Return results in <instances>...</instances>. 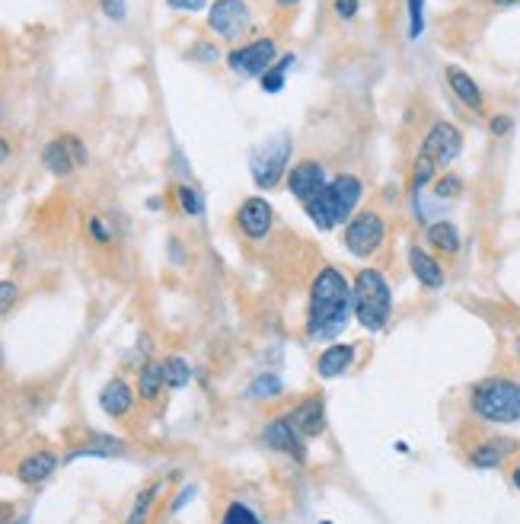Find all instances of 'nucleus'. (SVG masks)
Instances as JSON below:
<instances>
[{
  "instance_id": "nucleus-1",
  "label": "nucleus",
  "mask_w": 520,
  "mask_h": 524,
  "mask_svg": "<svg viewBox=\"0 0 520 524\" xmlns=\"http://www.w3.org/2000/svg\"><path fill=\"white\" fill-rule=\"evenodd\" d=\"M355 317L352 304V282L338 266H323L316 269V276L310 278V295H306V320L304 333L310 342H325L348 329Z\"/></svg>"
},
{
  "instance_id": "nucleus-36",
  "label": "nucleus",
  "mask_w": 520,
  "mask_h": 524,
  "mask_svg": "<svg viewBox=\"0 0 520 524\" xmlns=\"http://www.w3.org/2000/svg\"><path fill=\"white\" fill-rule=\"evenodd\" d=\"M189 55H192V58H195V61H202V65H211V61L221 58V52H217L215 42H195Z\"/></svg>"
},
{
  "instance_id": "nucleus-44",
  "label": "nucleus",
  "mask_w": 520,
  "mask_h": 524,
  "mask_svg": "<svg viewBox=\"0 0 520 524\" xmlns=\"http://www.w3.org/2000/svg\"><path fill=\"white\" fill-rule=\"evenodd\" d=\"M147 208H154V211H160V208H163V198H160V196H154V198H147Z\"/></svg>"
},
{
  "instance_id": "nucleus-24",
  "label": "nucleus",
  "mask_w": 520,
  "mask_h": 524,
  "mask_svg": "<svg viewBox=\"0 0 520 524\" xmlns=\"http://www.w3.org/2000/svg\"><path fill=\"white\" fill-rule=\"evenodd\" d=\"M294 65H297V55H294V52L278 55V61H275V65L268 67V71L259 77L262 93H281V90H285V84H287V71H291Z\"/></svg>"
},
{
  "instance_id": "nucleus-10",
  "label": "nucleus",
  "mask_w": 520,
  "mask_h": 524,
  "mask_svg": "<svg viewBox=\"0 0 520 524\" xmlns=\"http://www.w3.org/2000/svg\"><path fill=\"white\" fill-rule=\"evenodd\" d=\"M272 227H275V208L268 198L262 196H249L240 202L236 208V230H240L246 240L253 243H265L272 237Z\"/></svg>"
},
{
  "instance_id": "nucleus-47",
  "label": "nucleus",
  "mask_w": 520,
  "mask_h": 524,
  "mask_svg": "<svg viewBox=\"0 0 520 524\" xmlns=\"http://www.w3.org/2000/svg\"><path fill=\"white\" fill-rule=\"evenodd\" d=\"M10 524H29V521H26V518H20V521H10Z\"/></svg>"
},
{
  "instance_id": "nucleus-6",
  "label": "nucleus",
  "mask_w": 520,
  "mask_h": 524,
  "mask_svg": "<svg viewBox=\"0 0 520 524\" xmlns=\"http://www.w3.org/2000/svg\"><path fill=\"white\" fill-rule=\"evenodd\" d=\"M291 154H294V141L287 135H275L265 145H259L253 154H249V173H253V183L259 189H275L281 179L291 170Z\"/></svg>"
},
{
  "instance_id": "nucleus-29",
  "label": "nucleus",
  "mask_w": 520,
  "mask_h": 524,
  "mask_svg": "<svg viewBox=\"0 0 520 524\" xmlns=\"http://www.w3.org/2000/svg\"><path fill=\"white\" fill-rule=\"evenodd\" d=\"M176 202H179V211L189 217H202L205 215V196L189 183H179L176 186Z\"/></svg>"
},
{
  "instance_id": "nucleus-35",
  "label": "nucleus",
  "mask_w": 520,
  "mask_h": 524,
  "mask_svg": "<svg viewBox=\"0 0 520 524\" xmlns=\"http://www.w3.org/2000/svg\"><path fill=\"white\" fill-rule=\"evenodd\" d=\"M99 10H103L105 20L122 23L128 16V0H99Z\"/></svg>"
},
{
  "instance_id": "nucleus-42",
  "label": "nucleus",
  "mask_w": 520,
  "mask_h": 524,
  "mask_svg": "<svg viewBox=\"0 0 520 524\" xmlns=\"http://www.w3.org/2000/svg\"><path fill=\"white\" fill-rule=\"evenodd\" d=\"M7 160H10V141L0 135V166L7 164Z\"/></svg>"
},
{
  "instance_id": "nucleus-21",
  "label": "nucleus",
  "mask_w": 520,
  "mask_h": 524,
  "mask_svg": "<svg viewBox=\"0 0 520 524\" xmlns=\"http://www.w3.org/2000/svg\"><path fill=\"white\" fill-rule=\"evenodd\" d=\"M425 240H428V247L441 256H456L463 247V237L454 221H431L428 227H425Z\"/></svg>"
},
{
  "instance_id": "nucleus-30",
  "label": "nucleus",
  "mask_w": 520,
  "mask_h": 524,
  "mask_svg": "<svg viewBox=\"0 0 520 524\" xmlns=\"http://www.w3.org/2000/svg\"><path fill=\"white\" fill-rule=\"evenodd\" d=\"M221 524H265V521H262V515L253 509V505H246V502H240V499H234V502H230L227 509H224Z\"/></svg>"
},
{
  "instance_id": "nucleus-4",
  "label": "nucleus",
  "mask_w": 520,
  "mask_h": 524,
  "mask_svg": "<svg viewBox=\"0 0 520 524\" xmlns=\"http://www.w3.org/2000/svg\"><path fill=\"white\" fill-rule=\"evenodd\" d=\"M469 409L488 426L520 422V384L511 378H485L469 390Z\"/></svg>"
},
{
  "instance_id": "nucleus-8",
  "label": "nucleus",
  "mask_w": 520,
  "mask_h": 524,
  "mask_svg": "<svg viewBox=\"0 0 520 524\" xmlns=\"http://www.w3.org/2000/svg\"><path fill=\"white\" fill-rule=\"evenodd\" d=\"M253 7L246 0H211L208 7V29L224 42H240L249 33Z\"/></svg>"
},
{
  "instance_id": "nucleus-13",
  "label": "nucleus",
  "mask_w": 520,
  "mask_h": 524,
  "mask_svg": "<svg viewBox=\"0 0 520 524\" xmlns=\"http://www.w3.org/2000/svg\"><path fill=\"white\" fill-rule=\"evenodd\" d=\"M287 419L294 422L304 438H319L325 432V397L323 393H310L300 403H294V409L287 413Z\"/></svg>"
},
{
  "instance_id": "nucleus-12",
  "label": "nucleus",
  "mask_w": 520,
  "mask_h": 524,
  "mask_svg": "<svg viewBox=\"0 0 520 524\" xmlns=\"http://www.w3.org/2000/svg\"><path fill=\"white\" fill-rule=\"evenodd\" d=\"M262 441H265V448H272V451H278V454H287V458H294L297 464L306 460V438L294 428L287 413L275 416V419H268L265 426H262Z\"/></svg>"
},
{
  "instance_id": "nucleus-20",
  "label": "nucleus",
  "mask_w": 520,
  "mask_h": 524,
  "mask_svg": "<svg viewBox=\"0 0 520 524\" xmlns=\"http://www.w3.org/2000/svg\"><path fill=\"white\" fill-rule=\"evenodd\" d=\"M42 166H45L52 176L65 179L71 176L74 170H77V164H74V154H71V145H67V138L61 135V138L48 141L45 147H42Z\"/></svg>"
},
{
  "instance_id": "nucleus-17",
  "label": "nucleus",
  "mask_w": 520,
  "mask_h": 524,
  "mask_svg": "<svg viewBox=\"0 0 520 524\" xmlns=\"http://www.w3.org/2000/svg\"><path fill=\"white\" fill-rule=\"evenodd\" d=\"M58 467H61L58 454L42 448V451L26 454V458L16 464V479H20L23 486H39V483H45Z\"/></svg>"
},
{
  "instance_id": "nucleus-9",
  "label": "nucleus",
  "mask_w": 520,
  "mask_h": 524,
  "mask_svg": "<svg viewBox=\"0 0 520 524\" xmlns=\"http://www.w3.org/2000/svg\"><path fill=\"white\" fill-rule=\"evenodd\" d=\"M418 154L431 157L437 166H450L463 154V131L456 128L454 122H444L441 118V122H435L428 131H425Z\"/></svg>"
},
{
  "instance_id": "nucleus-23",
  "label": "nucleus",
  "mask_w": 520,
  "mask_h": 524,
  "mask_svg": "<svg viewBox=\"0 0 520 524\" xmlns=\"http://www.w3.org/2000/svg\"><path fill=\"white\" fill-rule=\"evenodd\" d=\"M118 454H125V441H122V438H109V435H93L90 445L77 448V451H71V454L65 458V464H71V460H80V458H118Z\"/></svg>"
},
{
  "instance_id": "nucleus-41",
  "label": "nucleus",
  "mask_w": 520,
  "mask_h": 524,
  "mask_svg": "<svg viewBox=\"0 0 520 524\" xmlns=\"http://www.w3.org/2000/svg\"><path fill=\"white\" fill-rule=\"evenodd\" d=\"M195 496H198V486H183V489H179V496L173 499V505H169V511H173V515H176V511H183L185 502H192Z\"/></svg>"
},
{
  "instance_id": "nucleus-19",
  "label": "nucleus",
  "mask_w": 520,
  "mask_h": 524,
  "mask_svg": "<svg viewBox=\"0 0 520 524\" xmlns=\"http://www.w3.org/2000/svg\"><path fill=\"white\" fill-rule=\"evenodd\" d=\"M517 451V441L511 438H485L482 445H475L469 451V464L479 467V470H495V467L505 464V458Z\"/></svg>"
},
{
  "instance_id": "nucleus-39",
  "label": "nucleus",
  "mask_w": 520,
  "mask_h": 524,
  "mask_svg": "<svg viewBox=\"0 0 520 524\" xmlns=\"http://www.w3.org/2000/svg\"><path fill=\"white\" fill-rule=\"evenodd\" d=\"M166 4L179 14H202V10L211 7V0H166Z\"/></svg>"
},
{
  "instance_id": "nucleus-7",
  "label": "nucleus",
  "mask_w": 520,
  "mask_h": 524,
  "mask_svg": "<svg viewBox=\"0 0 520 524\" xmlns=\"http://www.w3.org/2000/svg\"><path fill=\"white\" fill-rule=\"evenodd\" d=\"M278 61V42L272 35H259L253 42H243V45L230 48L227 67L243 80H255L268 71V67Z\"/></svg>"
},
{
  "instance_id": "nucleus-27",
  "label": "nucleus",
  "mask_w": 520,
  "mask_h": 524,
  "mask_svg": "<svg viewBox=\"0 0 520 524\" xmlns=\"http://www.w3.org/2000/svg\"><path fill=\"white\" fill-rule=\"evenodd\" d=\"M437 170L441 166L435 164L431 157H425V154H418L415 164H412V176H409V186H412V196H418V192L425 189V186H431L437 179Z\"/></svg>"
},
{
  "instance_id": "nucleus-48",
  "label": "nucleus",
  "mask_w": 520,
  "mask_h": 524,
  "mask_svg": "<svg viewBox=\"0 0 520 524\" xmlns=\"http://www.w3.org/2000/svg\"><path fill=\"white\" fill-rule=\"evenodd\" d=\"M278 4H297V0H278Z\"/></svg>"
},
{
  "instance_id": "nucleus-28",
  "label": "nucleus",
  "mask_w": 520,
  "mask_h": 524,
  "mask_svg": "<svg viewBox=\"0 0 520 524\" xmlns=\"http://www.w3.org/2000/svg\"><path fill=\"white\" fill-rule=\"evenodd\" d=\"M281 393H285V384H281L278 374H259L249 384V397L253 400H278Z\"/></svg>"
},
{
  "instance_id": "nucleus-22",
  "label": "nucleus",
  "mask_w": 520,
  "mask_h": 524,
  "mask_svg": "<svg viewBox=\"0 0 520 524\" xmlns=\"http://www.w3.org/2000/svg\"><path fill=\"white\" fill-rule=\"evenodd\" d=\"M163 361L156 358H147L141 365V371H137V397H141L144 403H156L163 393Z\"/></svg>"
},
{
  "instance_id": "nucleus-46",
  "label": "nucleus",
  "mask_w": 520,
  "mask_h": 524,
  "mask_svg": "<svg viewBox=\"0 0 520 524\" xmlns=\"http://www.w3.org/2000/svg\"><path fill=\"white\" fill-rule=\"evenodd\" d=\"M514 352H517V361H520V339L514 342Z\"/></svg>"
},
{
  "instance_id": "nucleus-33",
  "label": "nucleus",
  "mask_w": 520,
  "mask_h": 524,
  "mask_svg": "<svg viewBox=\"0 0 520 524\" xmlns=\"http://www.w3.org/2000/svg\"><path fill=\"white\" fill-rule=\"evenodd\" d=\"M405 10H409V35H412V39H422V33H425V0H405Z\"/></svg>"
},
{
  "instance_id": "nucleus-5",
  "label": "nucleus",
  "mask_w": 520,
  "mask_h": 524,
  "mask_svg": "<svg viewBox=\"0 0 520 524\" xmlns=\"http://www.w3.org/2000/svg\"><path fill=\"white\" fill-rule=\"evenodd\" d=\"M386 237H390V224L380 211L365 208L355 211V217L345 224L342 230V247L355 256V259H374L384 249Z\"/></svg>"
},
{
  "instance_id": "nucleus-18",
  "label": "nucleus",
  "mask_w": 520,
  "mask_h": 524,
  "mask_svg": "<svg viewBox=\"0 0 520 524\" xmlns=\"http://www.w3.org/2000/svg\"><path fill=\"white\" fill-rule=\"evenodd\" d=\"M99 407H103V413L112 416V419H125V416L131 413V407H135V390H131L128 380L112 378L109 384L99 390Z\"/></svg>"
},
{
  "instance_id": "nucleus-32",
  "label": "nucleus",
  "mask_w": 520,
  "mask_h": 524,
  "mask_svg": "<svg viewBox=\"0 0 520 524\" xmlns=\"http://www.w3.org/2000/svg\"><path fill=\"white\" fill-rule=\"evenodd\" d=\"M86 234H90V240H96L99 247H109V243L115 240V230H112L109 224H105L99 215L86 217Z\"/></svg>"
},
{
  "instance_id": "nucleus-34",
  "label": "nucleus",
  "mask_w": 520,
  "mask_h": 524,
  "mask_svg": "<svg viewBox=\"0 0 520 524\" xmlns=\"http://www.w3.org/2000/svg\"><path fill=\"white\" fill-rule=\"evenodd\" d=\"M20 301V285L14 282V278H4L0 282V317L10 314V307Z\"/></svg>"
},
{
  "instance_id": "nucleus-38",
  "label": "nucleus",
  "mask_w": 520,
  "mask_h": 524,
  "mask_svg": "<svg viewBox=\"0 0 520 524\" xmlns=\"http://www.w3.org/2000/svg\"><path fill=\"white\" fill-rule=\"evenodd\" d=\"M514 131V118L511 116H492L488 118V135H495V138H505V135H511Z\"/></svg>"
},
{
  "instance_id": "nucleus-45",
  "label": "nucleus",
  "mask_w": 520,
  "mask_h": 524,
  "mask_svg": "<svg viewBox=\"0 0 520 524\" xmlns=\"http://www.w3.org/2000/svg\"><path fill=\"white\" fill-rule=\"evenodd\" d=\"M488 4H495V7H514V4H520V0H488Z\"/></svg>"
},
{
  "instance_id": "nucleus-37",
  "label": "nucleus",
  "mask_w": 520,
  "mask_h": 524,
  "mask_svg": "<svg viewBox=\"0 0 520 524\" xmlns=\"http://www.w3.org/2000/svg\"><path fill=\"white\" fill-rule=\"evenodd\" d=\"M332 10H335L338 20L348 23V20H355V16H358L361 0H332Z\"/></svg>"
},
{
  "instance_id": "nucleus-11",
  "label": "nucleus",
  "mask_w": 520,
  "mask_h": 524,
  "mask_svg": "<svg viewBox=\"0 0 520 524\" xmlns=\"http://www.w3.org/2000/svg\"><path fill=\"white\" fill-rule=\"evenodd\" d=\"M325 183H329V173H325V166L319 164V160H313V157L297 160V164H294L291 170H287V176H285L287 192H291V198H297L300 205L313 202V198L325 189Z\"/></svg>"
},
{
  "instance_id": "nucleus-40",
  "label": "nucleus",
  "mask_w": 520,
  "mask_h": 524,
  "mask_svg": "<svg viewBox=\"0 0 520 524\" xmlns=\"http://www.w3.org/2000/svg\"><path fill=\"white\" fill-rule=\"evenodd\" d=\"M65 138H67V145H71L74 164H77V166H86V157H90V154H86V145H84V141H80L77 135H65Z\"/></svg>"
},
{
  "instance_id": "nucleus-26",
  "label": "nucleus",
  "mask_w": 520,
  "mask_h": 524,
  "mask_svg": "<svg viewBox=\"0 0 520 524\" xmlns=\"http://www.w3.org/2000/svg\"><path fill=\"white\" fill-rule=\"evenodd\" d=\"M163 479H154L150 486H144L141 492H137V499H135V505H131V515H128V524H147V518H150V509H154V502H156V496H160V489H163Z\"/></svg>"
},
{
  "instance_id": "nucleus-25",
  "label": "nucleus",
  "mask_w": 520,
  "mask_h": 524,
  "mask_svg": "<svg viewBox=\"0 0 520 524\" xmlns=\"http://www.w3.org/2000/svg\"><path fill=\"white\" fill-rule=\"evenodd\" d=\"M189 380H192L189 358H183V355H166L163 358V384L169 390H183V387H189Z\"/></svg>"
},
{
  "instance_id": "nucleus-2",
  "label": "nucleus",
  "mask_w": 520,
  "mask_h": 524,
  "mask_svg": "<svg viewBox=\"0 0 520 524\" xmlns=\"http://www.w3.org/2000/svg\"><path fill=\"white\" fill-rule=\"evenodd\" d=\"M361 198H365V179L355 176V173H338L325 183V189L313 202L304 205V211L313 227L329 234V230L345 227L352 221Z\"/></svg>"
},
{
  "instance_id": "nucleus-3",
  "label": "nucleus",
  "mask_w": 520,
  "mask_h": 524,
  "mask_svg": "<svg viewBox=\"0 0 520 524\" xmlns=\"http://www.w3.org/2000/svg\"><path fill=\"white\" fill-rule=\"evenodd\" d=\"M352 304H355V320L367 333H380L386 329L393 317V288L390 278L374 266L355 272L352 278Z\"/></svg>"
},
{
  "instance_id": "nucleus-43",
  "label": "nucleus",
  "mask_w": 520,
  "mask_h": 524,
  "mask_svg": "<svg viewBox=\"0 0 520 524\" xmlns=\"http://www.w3.org/2000/svg\"><path fill=\"white\" fill-rule=\"evenodd\" d=\"M511 483H514V489L520 492V464H517V467H514V470H511Z\"/></svg>"
},
{
  "instance_id": "nucleus-14",
  "label": "nucleus",
  "mask_w": 520,
  "mask_h": 524,
  "mask_svg": "<svg viewBox=\"0 0 520 524\" xmlns=\"http://www.w3.org/2000/svg\"><path fill=\"white\" fill-rule=\"evenodd\" d=\"M405 259H409L412 276H415V282L422 285V288H428V291H441L444 288V282H447V272H444V266L437 262L435 253H428L425 247L412 243V247L405 249Z\"/></svg>"
},
{
  "instance_id": "nucleus-31",
  "label": "nucleus",
  "mask_w": 520,
  "mask_h": 524,
  "mask_svg": "<svg viewBox=\"0 0 520 524\" xmlns=\"http://www.w3.org/2000/svg\"><path fill=\"white\" fill-rule=\"evenodd\" d=\"M431 192H435V198H441V202H450V198H460L463 192V179L456 176V173H441V176L431 183Z\"/></svg>"
},
{
  "instance_id": "nucleus-15",
  "label": "nucleus",
  "mask_w": 520,
  "mask_h": 524,
  "mask_svg": "<svg viewBox=\"0 0 520 524\" xmlns=\"http://www.w3.org/2000/svg\"><path fill=\"white\" fill-rule=\"evenodd\" d=\"M358 361V346L355 342H329L316 358V374L323 380H335L348 374Z\"/></svg>"
},
{
  "instance_id": "nucleus-16",
  "label": "nucleus",
  "mask_w": 520,
  "mask_h": 524,
  "mask_svg": "<svg viewBox=\"0 0 520 524\" xmlns=\"http://www.w3.org/2000/svg\"><path fill=\"white\" fill-rule=\"evenodd\" d=\"M444 77H447V86H450V93H454L456 99H460L463 106H466L469 112H485V96H482V90H479V84H475L473 77H469L466 71H463L460 65H447L444 67Z\"/></svg>"
}]
</instances>
